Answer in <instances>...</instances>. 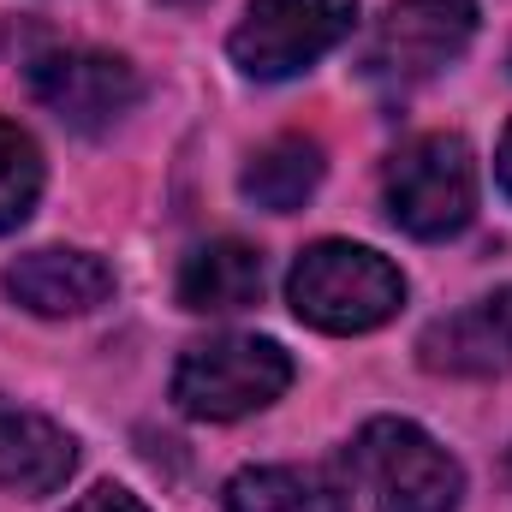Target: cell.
I'll return each mask as SVG.
<instances>
[{
  "instance_id": "cell-8",
  "label": "cell",
  "mask_w": 512,
  "mask_h": 512,
  "mask_svg": "<svg viewBox=\"0 0 512 512\" xmlns=\"http://www.w3.org/2000/svg\"><path fill=\"white\" fill-rule=\"evenodd\" d=\"M417 358H423V370L465 376V382L512 376V286L489 292V298H471L465 310L429 322L417 340Z\"/></svg>"
},
{
  "instance_id": "cell-2",
  "label": "cell",
  "mask_w": 512,
  "mask_h": 512,
  "mask_svg": "<svg viewBox=\"0 0 512 512\" xmlns=\"http://www.w3.org/2000/svg\"><path fill=\"white\" fill-rule=\"evenodd\" d=\"M352 477L376 512H453L465 495L459 459L405 417H376L358 429Z\"/></svg>"
},
{
  "instance_id": "cell-4",
  "label": "cell",
  "mask_w": 512,
  "mask_h": 512,
  "mask_svg": "<svg viewBox=\"0 0 512 512\" xmlns=\"http://www.w3.org/2000/svg\"><path fill=\"white\" fill-rule=\"evenodd\" d=\"M382 203L393 227H405L411 239H453L471 227L477 215V167L465 137H417L387 161Z\"/></svg>"
},
{
  "instance_id": "cell-17",
  "label": "cell",
  "mask_w": 512,
  "mask_h": 512,
  "mask_svg": "<svg viewBox=\"0 0 512 512\" xmlns=\"http://www.w3.org/2000/svg\"><path fill=\"white\" fill-rule=\"evenodd\" d=\"M507 471H512V465H507Z\"/></svg>"
},
{
  "instance_id": "cell-5",
  "label": "cell",
  "mask_w": 512,
  "mask_h": 512,
  "mask_svg": "<svg viewBox=\"0 0 512 512\" xmlns=\"http://www.w3.org/2000/svg\"><path fill=\"white\" fill-rule=\"evenodd\" d=\"M358 24V0H251L233 30V66L245 78H298L328 48H340Z\"/></svg>"
},
{
  "instance_id": "cell-3",
  "label": "cell",
  "mask_w": 512,
  "mask_h": 512,
  "mask_svg": "<svg viewBox=\"0 0 512 512\" xmlns=\"http://www.w3.org/2000/svg\"><path fill=\"white\" fill-rule=\"evenodd\" d=\"M292 387V358L274 340L256 334H227V340H197L173 364V399L185 417L203 423H233L274 405Z\"/></svg>"
},
{
  "instance_id": "cell-9",
  "label": "cell",
  "mask_w": 512,
  "mask_h": 512,
  "mask_svg": "<svg viewBox=\"0 0 512 512\" xmlns=\"http://www.w3.org/2000/svg\"><path fill=\"white\" fill-rule=\"evenodd\" d=\"M6 292L36 316H84V310L108 304L114 268L90 251H54L48 245V251H30L6 268Z\"/></svg>"
},
{
  "instance_id": "cell-16",
  "label": "cell",
  "mask_w": 512,
  "mask_h": 512,
  "mask_svg": "<svg viewBox=\"0 0 512 512\" xmlns=\"http://www.w3.org/2000/svg\"><path fill=\"white\" fill-rule=\"evenodd\" d=\"M495 173H501V191L512 197V126H507V137H501V155H495Z\"/></svg>"
},
{
  "instance_id": "cell-11",
  "label": "cell",
  "mask_w": 512,
  "mask_h": 512,
  "mask_svg": "<svg viewBox=\"0 0 512 512\" xmlns=\"http://www.w3.org/2000/svg\"><path fill=\"white\" fill-rule=\"evenodd\" d=\"M262 298V251L245 239H209L179 262V304L197 316H227Z\"/></svg>"
},
{
  "instance_id": "cell-10",
  "label": "cell",
  "mask_w": 512,
  "mask_h": 512,
  "mask_svg": "<svg viewBox=\"0 0 512 512\" xmlns=\"http://www.w3.org/2000/svg\"><path fill=\"white\" fill-rule=\"evenodd\" d=\"M78 465V441L36 417V411H0V483L18 489V495H54L66 489Z\"/></svg>"
},
{
  "instance_id": "cell-14",
  "label": "cell",
  "mask_w": 512,
  "mask_h": 512,
  "mask_svg": "<svg viewBox=\"0 0 512 512\" xmlns=\"http://www.w3.org/2000/svg\"><path fill=\"white\" fill-rule=\"evenodd\" d=\"M42 197V149L30 131L0 120V233H18Z\"/></svg>"
},
{
  "instance_id": "cell-7",
  "label": "cell",
  "mask_w": 512,
  "mask_h": 512,
  "mask_svg": "<svg viewBox=\"0 0 512 512\" xmlns=\"http://www.w3.org/2000/svg\"><path fill=\"white\" fill-rule=\"evenodd\" d=\"M30 96L72 131H108L120 114L137 108L143 84L131 60L102 54V48H60L30 66Z\"/></svg>"
},
{
  "instance_id": "cell-12",
  "label": "cell",
  "mask_w": 512,
  "mask_h": 512,
  "mask_svg": "<svg viewBox=\"0 0 512 512\" xmlns=\"http://www.w3.org/2000/svg\"><path fill=\"white\" fill-rule=\"evenodd\" d=\"M227 512H352V489L304 465H256L227 483Z\"/></svg>"
},
{
  "instance_id": "cell-13",
  "label": "cell",
  "mask_w": 512,
  "mask_h": 512,
  "mask_svg": "<svg viewBox=\"0 0 512 512\" xmlns=\"http://www.w3.org/2000/svg\"><path fill=\"white\" fill-rule=\"evenodd\" d=\"M316 185H322V143L310 137H274L268 149H256L239 179V191L268 215H292Z\"/></svg>"
},
{
  "instance_id": "cell-6",
  "label": "cell",
  "mask_w": 512,
  "mask_h": 512,
  "mask_svg": "<svg viewBox=\"0 0 512 512\" xmlns=\"http://www.w3.org/2000/svg\"><path fill=\"white\" fill-rule=\"evenodd\" d=\"M477 36V0H393L370 36L364 72L382 84H423Z\"/></svg>"
},
{
  "instance_id": "cell-1",
  "label": "cell",
  "mask_w": 512,
  "mask_h": 512,
  "mask_svg": "<svg viewBox=\"0 0 512 512\" xmlns=\"http://www.w3.org/2000/svg\"><path fill=\"white\" fill-rule=\"evenodd\" d=\"M286 298H292L298 322H310L322 334H370L405 304V274L370 245L322 239L292 262Z\"/></svg>"
},
{
  "instance_id": "cell-15",
  "label": "cell",
  "mask_w": 512,
  "mask_h": 512,
  "mask_svg": "<svg viewBox=\"0 0 512 512\" xmlns=\"http://www.w3.org/2000/svg\"><path fill=\"white\" fill-rule=\"evenodd\" d=\"M72 512H149V507H143L131 489H120V483H96V489H90Z\"/></svg>"
}]
</instances>
